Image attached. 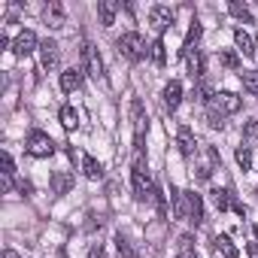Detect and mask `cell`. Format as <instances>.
<instances>
[{
  "label": "cell",
  "mask_w": 258,
  "mask_h": 258,
  "mask_svg": "<svg viewBox=\"0 0 258 258\" xmlns=\"http://www.w3.org/2000/svg\"><path fill=\"white\" fill-rule=\"evenodd\" d=\"M88 258H106V249H103V246H91Z\"/></svg>",
  "instance_id": "obj_32"
},
{
  "label": "cell",
  "mask_w": 258,
  "mask_h": 258,
  "mask_svg": "<svg viewBox=\"0 0 258 258\" xmlns=\"http://www.w3.org/2000/svg\"><path fill=\"white\" fill-rule=\"evenodd\" d=\"M115 246H118V252H124V255H127V258H131V255H134V249H131V246H127V240H124V237H121V234H118V237H115Z\"/></svg>",
  "instance_id": "obj_30"
},
{
  "label": "cell",
  "mask_w": 258,
  "mask_h": 258,
  "mask_svg": "<svg viewBox=\"0 0 258 258\" xmlns=\"http://www.w3.org/2000/svg\"><path fill=\"white\" fill-rule=\"evenodd\" d=\"M19 188H22V195H31V191H34V185H31V182H22Z\"/></svg>",
  "instance_id": "obj_33"
},
{
  "label": "cell",
  "mask_w": 258,
  "mask_h": 258,
  "mask_svg": "<svg viewBox=\"0 0 258 258\" xmlns=\"http://www.w3.org/2000/svg\"><path fill=\"white\" fill-rule=\"evenodd\" d=\"M13 176H16V164H13V155L4 152V188L10 191L13 188Z\"/></svg>",
  "instance_id": "obj_22"
},
{
  "label": "cell",
  "mask_w": 258,
  "mask_h": 258,
  "mask_svg": "<svg viewBox=\"0 0 258 258\" xmlns=\"http://www.w3.org/2000/svg\"><path fill=\"white\" fill-rule=\"evenodd\" d=\"M149 52H152V61H155L158 67H161V64L167 61V55H164V40H161V37H158V40H155V43L149 46Z\"/></svg>",
  "instance_id": "obj_25"
},
{
  "label": "cell",
  "mask_w": 258,
  "mask_h": 258,
  "mask_svg": "<svg viewBox=\"0 0 258 258\" xmlns=\"http://www.w3.org/2000/svg\"><path fill=\"white\" fill-rule=\"evenodd\" d=\"M115 49H118V55H124L127 61H143V58H146V52H149L146 40H143L137 31H127V34H121V37L115 40Z\"/></svg>",
  "instance_id": "obj_1"
},
{
  "label": "cell",
  "mask_w": 258,
  "mask_h": 258,
  "mask_svg": "<svg viewBox=\"0 0 258 258\" xmlns=\"http://www.w3.org/2000/svg\"><path fill=\"white\" fill-rule=\"evenodd\" d=\"M82 173H85L88 179H100V176H103V167H100L91 155H82Z\"/></svg>",
  "instance_id": "obj_21"
},
{
  "label": "cell",
  "mask_w": 258,
  "mask_h": 258,
  "mask_svg": "<svg viewBox=\"0 0 258 258\" xmlns=\"http://www.w3.org/2000/svg\"><path fill=\"white\" fill-rule=\"evenodd\" d=\"M201 34H204V28H201V22L195 19V22H191V28H188V34H185V43H182V55H185V52H191V49L198 46Z\"/></svg>",
  "instance_id": "obj_18"
},
{
  "label": "cell",
  "mask_w": 258,
  "mask_h": 258,
  "mask_svg": "<svg viewBox=\"0 0 258 258\" xmlns=\"http://www.w3.org/2000/svg\"><path fill=\"white\" fill-rule=\"evenodd\" d=\"M43 16H46V22L52 28H64V10H61V4H49Z\"/></svg>",
  "instance_id": "obj_20"
},
{
  "label": "cell",
  "mask_w": 258,
  "mask_h": 258,
  "mask_svg": "<svg viewBox=\"0 0 258 258\" xmlns=\"http://www.w3.org/2000/svg\"><path fill=\"white\" fill-rule=\"evenodd\" d=\"M4 258H22V255H19L16 249H7V252H4Z\"/></svg>",
  "instance_id": "obj_34"
},
{
  "label": "cell",
  "mask_w": 258,
  "mask_h": 258,
  "mask_svg": "<svg viewBox=\"0 0 258 258\" xmlns=\"http://www.w3.org/2000/svg\"><path fill=\"white\" fill-rule=\"evenodd\" d=\"M243 100L234 94V91H219L210 103H207V115H216V118H225V115H234L240 112Z\"/></svg>",
  "instance_id": "obj_3"
},
{
  "label": "cell",
  "mask_w": 258,
  "mask_h": 258,
  "mask_svg": "<svg viewBox=\"0 0 258 258\" xmlns=\"http://www.w3.org/2000/svg\"><path fill=\"white\" fill-rule=\"evenodd\" d=\"M25 149H28V155H34V158H49V155L55 152V143H52V137H49L46 131H31L28 140H25Z\"/></svg>",
  "instance_id": "obj_4"
},
{
  "label": "cell",
  "mask_w": 258,
  "mask_h": 258,
  "mask_svg": "<svg viewBox=\"0 0 258 258\" xmlns=\"http://www.w3.org/2000/svg\"><path fill=\"white\" fill-rule=\"evenodd\" d=\"M131 185H134L137 201H152L155 198V185H152V176H149V167L143 164V158H137V164L131 170Z\"/></svg>",
  "instance_id": "obj_2"
},
{
  "label": "cell",
  "mask_w": 258,
  "mask_h": 258,
  "mask_svg": "<svg viewBox=\"0 0 258 258\" xmlns=\"http://www.w3.org/2000/svg\"><path fill=\"white\" fill-rule=\"evenodd\" d=\"M243 140H246V143L258 140V118H249V121L243 124Z\"/></svg>",
  "instance_id": "obj_28"
},
{
  "label": "cell",
  "mask_w": 258,
  "mask_h": 258,
  "mask_svg": "<svg viewBox=\"0 0 258 258\" xmlns=\"http://www.w3.org/2000/svg\"><path fill=\"white\" fill-rule=\"evenodd\" d=\"M70 188H73V176H70V173H64V170H58V173L52 176V195H58V198H61V195H67Z\"/></svg>",
  "instance_id": "obj_16"
},
{
  "label": "cell",
  "mask_w": 258,
  "mask_h": 258,
  "mask_svg": "<svg viewBox=\"0 0 258 258\" xmlns=\"http://www.w3.org/2000/svg\"><path fill=\"white\" fill-rule=\"evenodd\" d=\"M213 249H216V255H222V258H240V252H237V246L231 243L228 234L216 237V240H213Z\"/></svg>",
  "instance_id": "obj_15"
},
{
  "label": "cell",
  "mask_w": 258,
  "mask_h": 258,
  "mask_svg": "<svg viewBox=\"0 0 258 258\" xmlns=\"http://www.w3.org/2000/svg\"><path fill=\"white\" fill-rule=\"evenodd\" d=\"M234 43H237V52H243L246 58H252V55H255V40H252V34H246L243 28H237V31H234Z\"/></svg>",
  "instance_id": "obj_14"
},
{
  "label": "cell",
  "mask_w": 258,
  "mask_h": 258,
  "mask_svg": "<svg viewBox=\"0 0 258 258\" xmlns=\"http://www.w3.org/2000/svg\"><path fill=\"white\" fill-rule=\"evenodd\" d=\"M176 146H179V152L188 158V155H195V149H198V140H195V134L188 131V127H179L176 131Z\"/></svg>",
  "instance_id": "obj_12"
},
{
  "label": "cell",
  "mask_w": 258,
  "mask_h": 258,
  "mask_svg": "<svg viewBox=\"0 0 258 258\" xmlns=\"http://www.w3.org/2000/svg\"><path fill=\"white\" fill-rule=\"evenodd\" d=\"M40 61H43V70H55L58 67V43L55 40H43L40 43Z\"/></svg>",
  "instance_id": "obj_9"
},
{
  "label": "cell",
  "mask_w": 258,
  "mask_h": 258,
  "mask_svg": "<svg viewBox=\"0 0 258 258\" xmlns=\"http://www.w3.org/2000/svg\"><path fill=\"white\" fill-rule=\"evenodd\" d=\"M252 234H255V240H258V225H255V228H252Z\"/></svg>",
  "instance_id": "obj_35"
},
{
  "label": "cell",
  "mask_w": 258,
  "mask_h": 258,
  "mask_svg": "<svg viewBox=\"0 0 258 258\" xmlns=\"http://www.w3.org/2000/svg\"><path fill=\"white\" fill-rule=\"evenodd\" d=\"M188 243H191V240H188V237H182V255H176V258H198V255L188 249Z\"/></svg>",
  "instance_id": "obj_31"
},
{
  "label": "cell",
  "mask_w": 258,
  "mask_h": 258,
  "mask_svg": "<svg viewBox=\"0 0 258 258\" xmlns=\"http://www.w3.org/2000/svg\"><path fill=\"white\" fill-rule=\"evenodd\" d=\"M240 79H243V88H246L249 94H255V97H258V70H243V73H240Z\"/></svg>",
  "instance_id": "obj_23"
},
{
  "label": "cell",
  "mask_w": 258,
  "mask_h": 258,
  "mask_svg": "<svg viewBox=\"0 0 258 258\" xmlns=\"http://www.w3.org/2000/svg\"><path fill=\"white\" fill-rule=\"evenodd\" d=\"M37 49H40V43H37V34H34V31H22V34L13 40V52H16L19 58L31 55V52H37Z\"/></svg>",
  "instance_id": "obj_6"
},
{
  "label": "cell",
  "mask_w": 258,
  "mask_h": 258,
  "mask_svg": "<svg viewBox=\"0 0 258 258\" xmlns=\"http://www.w3.org/2000/svg\"><path fill=\"white\" fill-rule=\"evenodd\" d=\"M149 25H152L158 34H164V31L173 25V10H170V7H152V10H149Z\"/></svg>",
  "instance_id": "obj_5"
},
{
  "label": "cell",
  "mask_w": 258,
  "mask_h": 258,
  "mask_svg": "<svg viewBox=\"0 0 258 258\" xmlns=\"http://www.w3.org/2000/svg\"><path fill=\"white\" fill-rule=\"evenodd\" d=\"M161 97H164V106L173 112V109L179 106V100H182V85H179L176 79H170V82L164 85V94H161Z\"/></svg>",
  "instance_id": "obj_11"
},
{
  "label": "cell",
  "mask_w": 258,
  "mask_h": 258,
  "mask_svg": "<svg viewBox=\"0 0 258 258\" xmlns=\"http://www.w3.org/2000/svg\"><path fill=\"white\" fill-rule=\"evenodd\" d=\"M228 13H231L234 19H240V22L252 25V13H249V7H246V4H237V0H234V4L228 7Z\"/></svg>",
  "instance_id": "obj_24"
},
{
  "label": "cell",
  "mask_w": 258,
  "mask_h": 258,
  "mask_svg": "<svg viewBox=\"0 0 258 258\" xmlns=\"http://www.w3.org/2000/svg\"><path fill=\"white\" fill-rule=\"evenodd\" d=\"M219 61H222L228 70H237V67H240V58H237V52H222V55H219Z\"/></svg>",
  "instance_id": "obj_29"
},
{
  "label": "cell",
  "mask_w": 258,
  "mask_h": 258,
  "mask_svg": "<svg viewBox=\"0 0 258 258\" xmlns=\"http://www.w3.org/2000/svg\"><path fill=\"white\" fill-rule=\"evenodd\" d=\"M182 58H185V64H188V76L201 82V79H204V70H207V61H204V52H201V49H191V52H185Z\"/></svg>",
  "instance_id": "obj_8"
},
{
  "label": "cell",
  "mask_w": 258,
  "mask_h": 258,
  "mask_svg": "<svg viewBox=\"0 0 258 258\" xmlns=\"http://www.w3.org/2000/svg\"><path fill=\"white\" fill-rule=\"evenodd\" d=\"M195 94H198V100H204V103H210V100L216 97V94H213V85H210L207 79H201V82H198V91H195Z\"/></svg>",
  "instance_id": "obj_27"
},
{
  "label": "cell",
  "mask_w": 258,
  "mask_h": 258,
  "mask_svg": "<svg viewBox=\"0 0 258 258\" xmlns=\"http://www.w3.org/2000/svg\"><path fill=\"white\" fill-rule=\"evenodd\" d=\"M237 164H240V170L252 167V149L249 146H237Z\"/></svg>",
  "instance_id": "obj_26"
},
{
  "label": "cell",
  "mask_w": 258,
  "mask_h": 258,
  "mask_svg": "<svg viewBox=\"0 0 258 258\" xmlns=\"http://www.w3.org/2000/svg\"><path fill=\"white\" fill-rule=\"evenodd\" d=\"M82 58H85V67H88V76H94V79H103V61H100L97 49L85 43V46H82Z\"/></svg>",
  "instance_id": "obj_7"
},
{
  "label": "cell",
  "mask_w": 258,
  "mask_h": 258,
  "mask_svg": "<svg viewBox=\"0 0 258 258\" xmlns=\"http://www.w3.org/2000/svg\"><path fill=\"white\" fill-rule=\"evenodd\" d=\"M115 13H118V4H115V0H100V4H97V16H100V25H103V28L115 25Z\"/></svg>",
  "instance_id": "obj_13"
},
{
  "label": "cell",
  "mask_w": 258,
  "mask_h": 258,
  "mask_svg": "<svg viewBox=\"0 0 258 258\" xmlns=\"http://www.w3.org/2000/svg\"><path fill=\"white\" fill-rule=\"evenodd\" d=\"M79 85H82V70H79V67H67V70L61 73V91L70 94V91H76Z\"/></svg>",
  "instance_id": "obj_10"
},
{
  "label": "cell",
  "mask_w": 258,
  "mask_h": 258,
  "mask_svg": "<svg viewBox=\"0 0 258 258\" xmlns=\"http://www.w3.org/2000/svg\"><path fill=\"white\" fill-rule=\"evenodd\" d=\"M210 201H213V207H216L219 213H225V210H231V207H234V201H231V191H228V188H213V191H210Z\"/></svg>",
  "instance_id": "obj_17"
},
{
  "label": "cell",
  "mask_w": 258,
  "mask_h": 258,
  "mask_svg": "<svg viewBox=\"0 0 258 258\" xmlns=\"http://www.w3.org/2000/svg\"><path fill=\"white\" fill-rule=\"evenodd\" d=\"M58 118H61V124L67 127V131H76V127H79V112H76L73 106H61Z\"/></svg>",
  "instance_id": "obj_19"
}]
</instances>
